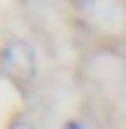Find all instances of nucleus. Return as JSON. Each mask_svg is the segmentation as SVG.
Returning <instances> with one entry per match:
<instances>
[{
  "label": "nucleus",
  "instance_id": "nucleus-1",
  "mask_svg": "<svg viewBox=\"0 0 126 129\" xmlns=\"http://www.w3.org/2000/svg\"><path fill=\"white\" fill-rule=\"evenodd\" d=\"M0 72H3L6 78H12V81H27V78H33L36 60H33L30 45H24V42H18V39L6 42L3 51H0Z\"/></svg>",
  "mask_w": 126,
  "mask_h": 129
},
{
  "label": "nucleus",
  "instance_id": "nucleus-2",
  "mask_svg": "<svg viewBox=\"0 0 126 129\" xmlns=\"http://www.w3.org/2000/svg\"><path fill=\"white\" fill-rule=\"evenodd\" d=\"M9 129H33V126H30V120H24V117H18V120H15V123H12Z\"/></svg>",
  "mask_w": 126,
  "mask_h": 129
}]
</instances>
